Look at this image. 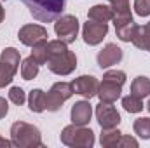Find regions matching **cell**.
<instances>
[{
	"label": "cell",
	"mask_w": 150,
	"mask_h": 148,
	"mask_svg": "<svg viewBox=\"0 0 150 148\" xmlns=\"http://www.w3.org/2000/svg\"><path fill=\"white\" fill-rule=\"evenodd\" d=\"M21 2L26 5L30 14L40 23L56 21L61 16L67 4V0H21Z\"/></svg>",
	"instance_id": "6da1fadb"
},
{
	"label": "cell",
	"mask_w": 150,
	"mask_h": 148,
	"mask_svg": "<svg viewBox=\"0 0 150 148\" xmlns=\"http://www.w3.org/2000/svg\"><path fill=\"white\" fill-rule=\"evenodd\" d=\"M11 141H12V147L18 148L44 147L40 131L35 125L23 122V120H18L11 125Z\"/></svg>",
	"instance_id": "7a4b0ae2"
},
{
	"label": "cell",
	"mask_w": 150,
	"mask_h": 148,
	"mask_svg": "<svg viewBox=\"0 0 150 148\" xmlns=\"http://www.w3.org/2000/svg\"><path fill=\"white\" fill-rule=\"evenodd\" d=\"M59 140L63 145L72 148H91L94 145V132L91 129H87L86 125H67L61 134Z\"/></svg>",
	"instance_id": "3957f363"
},
{
	"label": "cell",
	"mask_w": 150,
	"mask_h": 148,
	"mask_svg": "<svg viewBox=\"0 0 150 148\" xmlns=\"http://www.w3.org/2000/svg\"><path fill=\"white\" fill-rule=\"evenodd\" d=\"M47 68L56 75H70L77 68V56H75L72 51H63V52H58V54H52L47 58Z\"/></svg>",
	"instance_id": "277c9868"
},
{
	"label": "cell",
	"mask_w": 150,
	"mask_h": 148,
	"mask_svg": "<svg viewBox=\"0 0 150 148\" xmlns=\"http://www.w3.org/2000/svg\"><path fill=\"white\" fill-rule=\"evenodd\" d=\"M74 94L72 84L68 82H56L49 92L45 94V110L47 111H58L67 99H70Z\"/></svg>",
	"instance_id": "5b68a950"
},
{
	"label": "cell",
	"mask_w": 150,
	"mask_h": 148,
	"mask_svg": "<svg viewBox=\"0 0 150 148\" xmlns=\"http://www.w3.org/2000/svg\"><path fill=\"white\" fill-rule=\"evenodd\" d=\"M54 32L65 44H74L79 35V19L72 14H63L54 23Z\"/></svg>",
	"instance_id": "8992f818"
},
{
	"label": "cell",
	"mask_w": 150,
	"mask_h": 148,
	"mask_svg": "<svg viewBox=\"0 0 150 148\" xmlns=\"http://www.w3.org/2000/svg\"><path fill=\"white\" fill-rule=\"evenodd\" d=\"M96 118L101 125V129H110V127H117L120 124V113L113 106V103H105L100 101L96 105Z\"/></svg>",
	"instance_id": "52a82bcc"
},
{
	"label": "cell",
	"mask_w": 150,
	"mask_h": 148,
	"mask_svg": "<svg viewBox=\"0 0 150 148\" xmlns=\"http://www.w3.org/2000/svg\"><path fill=\"white\" fill-rule=\"evenodd\" d=\"M108 33V25L107 23H98V21H91L87 19V23H84L82 28V38L87 45H98L103 42V38Z\"/></svg>",
	"instance_id": "ba28073f"
},
{
	"label": "cell",
	"mask_w": 150,
	"mask_h": 148,
	"mask_svg": "<svg viewBox=\"0 0 150 148\" xmlns=\"http://www.w3.org/2000/svg\"><path fill=\"white\" fill-rule=\"evenodd\" d=\"M70 84H72V89H74L75 94H80L86 99H91L93 96H96L98 87H100L98 78L93 75H80V77L74 78Z\"/></svg>",
	"instance_id": "9c48e42d"
},
{
	"label": "cell",
	"mask_w": 150,
	"mask_h": 148,
	"mask_svg": "<svg viewBox=\"0 0 150 148\" xmlns=\"http://www.w3.org/2000/svg\"><path fill=\"white\" fill-rule=\"evenodd\" d=\"M47 30L42 26V25H25L19 28L18 32V38L23 45H28V47H33L38 42H44L47 40Z\"/></svg>",
	"instance_id": "30bf717a"
},
{
	"label": "cell",
	"mask_w": 150,
	"mask_h": 148,
	"mask_svg": "<svg viewBox=\"0 0 150 148\" xmlns=\"http://www.w3.org/2000/svg\"><path fill=\"white\" fill-rule=\"evenodd\" d=\"M124 58V52L122 49L117 45V44H107L96 56V61H98V66L103 70V68H110L113 65L120 63Z\"/></svg>",
	"instance_id": "8fae6325"
},
{
	"label": "cell",
	"mask_w": 150,
	"mask_h": 148,
	"mask_svg": "<svg viewBox=\"0 0 150 148\" xmlns=\"http://www.w3.org/2000/svg\"><path fill=\"white\" fill-rule=\"evenodd\" d=\"M113 25H115V35L119 40L122 42H131L134 33H136V28L138 25L134 23L133 16H127V18H117V19H112Z\"/></svg>",
	"instance_id": "7c38bea8"
},
{
	"label": "cell",
	"mask_w": 150,
	"mask_h": 148,
	"mask_svg": "<svg viewBox=\"0 0 150 148\" xmlns=\"http://www.w3.org/2000/svg\"><path fill=\"white\" fill-rule=\"evenodd\" d=\"M91 115H93V108L89 105V101H77L72 111H70V118H72V124L75 125H87L89 120H91Z\"/></svg>",
	"instance_id": "4fadbf2b"
},
{
	"label": "cell",
	"mask_w": 150,
	"mask_h": 148,
	"mask_svg": "<svg viewBox=\"0 0 150 148\" xmlns=\"http://www.w3.org/2000/svg\"><path fill=\"white\" fill-rule=\"evenodd\" d=\"M120 92H122V85L110 82V80H103L98 87V98L100 101H105V103H115L119 98H120Z\"/></svg>",
	"instance_id": "5bb4252c"
},
{
	"label": "cell",
	"mask_w": 150,
	"mask_h": 148,
	"mask_svg": "<svg viewBox=\"0 0 150 148\" xmlns=\"http://www.w3.org/2000/svg\"><path fill=\"white\" fill-rule=\"evenodd\" d=\"M112 18H113L112 7L110 5H105V4H96L87 12V19L98 21V23H108V21H112Z\"/></svg>",
	"instance_id": "9a60e30c"
},
{
	"label": "cell",
	"mask_w": 150,
	"mask_h": 148,
	"mask_svg": "<svg viewBox=\"0 0 150 148\" xmlns=\"http://www.w3.org/2000/svg\"><path fill=\"white\" fill-rule=\"evenodd\" d=\"M131 42H133L134 47L150 52V23H147L145 26H138L136 33H134V37H133Z\"/></svg>",
	"instance_id": "2e32d148"
},
{
	"label": "cell",
	"mask_w": 150,
	"mask_h": 148,
	"mask_svg": "<svg viewBox=\"0 0 150 148\" xmlns=\"http://www.w3.org/2000/svg\"><path fill=\"white\" fill-rule=\"evenodd\" d=\"M18 70H19V66H16V65L9 63L7 59L0 58V89L12 82V78H14V75H16Z\"/></svg>",
	"instance_id": "e0dca14e"
},
{
	"label": "cell",
	"mask_w": 150,
	"mask_h": 148,
	"mask_svg": "<svg viewBox=\"0 0 150 148\" xmlns=\"http://www.w3.org/2000/svg\"><path fill=\"white\" fill-rule=\"evenodd\" d=\"M131 94L133 96H138V98H147L150 96V78L149 77H136L133 82H131Z\"/></svg>",
	"instance_id": "ac0fdd59"
},
{
	"label": "cell",
	"mask_w": 150,
	"mask_h": 148,
	"mask_svg": "<svg viewBox=\"0 0 150 148\" xmlns=\"http://www.w3.org/2000/svg\"><path fill=\"white\" fill-rule=\"evenodd\" d=\"M28 108L35 113H42L45 110V92L42 89H33L30 91L28 96Z\"/></svg>",
	"instance_id": "d6986e66"
},
{
	"label": "cell",
	"mask_w": 150,
	"mask_h": 148,
	"mask_svg": "<svg viewBox=\"0 0 150 148\" xmlns=\"http://www.w3.org/2000/svg\"><path fill=\"white\" fill-rule=\"evenodd\" d=\"M122 132L117 129V127H110V129H101V136H100V143L101 147L105 148H112L117 147L119 140H120Z\"/></svg>",
	"instance_id": "ffe728a7"
},
{
	"label": "cell",
	"mask_w": 150,
	"mask_h": 148,
	"mask_svg": "<svg viewBox=\"0 0 150 148\" xmlns=\"http://www.w3.org/2000/svg\"><path fill=\"white\" fill-rule=\"evenodd\" d=\"M38 68H40V65L33 59V56H28L21 63V77L25 80H33L38 75Z\"/></svg>",
	"instance_id": "44dd1931"
},
{
	"label": "cell",
	"mask_w": 150,
	"mask_h": 148,
	"mask_svg": "<svg viewBox=\"0 0 150 148\" xmlns=\"http://www.w3.org/2000/svg\"><path fill=\"white\" fill-rule=\"evenodd\" d=\"M110 7L113 11V18H126V16H133L131 14V5H129V0H108Z\"/></svg>",
	"instance_id": "7402d4cb"
},
{
	"label": "cell",
	"mask_w": 150,
	"mask_h": 148,
	"mask_svg": "<svg viewBox=\"0 0 150 148\" xmlns=\"http://www.w3.org/2000/svg\"><path fill=\"white\" fill-rule=\"evenodd\" d=\"M122 106H124V110L127 113H140L143 110V99L138 98V96L129 94V96L122 98Z\"/></svg>",
	"instance_id": "603a6c76"
},
{
	"label": "cell",
	"mask_w": 150,
	"mask_h": 148,
	"mask_svg": "<svg viewBox=\"0 0 150 148\" xmlns=\"http://www.w3.org/2000/svg\"><path fill=\"white\" fill-rule=\"evenodd\" d=\"M133 129H134V134H138L140 138L150 140V117L136 118L134 124H133Z\"/></svg>",
	"instance_id": "cb8c5ba5"
},
{
	"label": "cell",
	"mask_w": 150,
	"mask_h": 148,
	"mask_svg": "<svg viewBox=\"0 0 150 148\" xmlns=\"http://www.w3.org/2000/svg\"><path fill=\"white\" fill-rule=\"evenodd\" d=\"M32 56L38 65H45L47 63V40L38 42L32 47Z\"/></svg>",
	"instance_id": "d4e9b609"
},
{
	"label": "cell",
	"mask_w": 150,
	"mask_h": 148,
	"mask_svg": "<svg viewBox=\"0 0 150 148\" xmlns=\"http://www.w3.org/2000/svg\"><path fill=\"white\" fill-rule=\"evenodd\" d=\"M103 80H110V82H115L119 85H124L126 82V73L122 70H108L103 73Z\"/></svg>",
	"instance_id": "484cf974"
},
{
	"label": "cell",
	"mask_w": 150,
	"mask_h": 148,
	"mask_svg": "<svg viewBox=\"0 0 150 148\" xmlns=\"http://www.w3.org/2000/svg\"><path fill=\"white\" fill-rule=\"evenodd\" d=\"M9 99L14 103V105H23L25 101H26V94H25V91L21 89V87H11L9 89Z\"/></svg>",
	"instance_id": "4316f807"
},
{
	"label": "cell",
	"mask_w": 150,
	"mask_h": 148,
	"mask_svg": "<svg viewBox=\"0 0 150 148\" xmlns=\"http://www.w3.org/2000/svg\"><path fill=\"white\" fill-rule=\"evenodd\" d=\"M134 12L142 18L150 16V0H134Z\"/></svg>",
	"instance_id": "83f0119b"
},
{
	"label": "cell",
	"mask_w": 150,
	"mask_h": 148,
	"mask_svg": "<svg viewBox=\"0 0 150 148\" xmlns=\"http://www.w3.org/2000/svg\"><path fill=\"white\" fill-rule=\"evenodd\" d=\"M117 147H122V148H138V141H136L133 136H129V134H122V136H120V140H119V143H117Z\"/></svg>",
	"instance_id": "f1b7e54d"
},
{
	"label": "cell",
	"mask_w": 150,
	"mask_h": 148,
	"mask_svg": "<svg viewBox=\"0 0 150 148\" xmlns=\"http://www.w3.org/2000/svg\"><path fill=\"white\" fill-rule=\"evenodd\" d=\"M7 113H9V105L4 98H0V118H4Z\"/></svg>",
	"instance_id": "f546056e"
},
{
	"label": "cell",
	"mask_w": 150,
	"mask_h": 148,
	"mask_svg": "<svg viewBox=\"0 0 150 148\" xmlns=\"http://www.w3.org/2000/svg\"><path fill=\"white\" fill-rule=\"evenodd\" d=\"M4 147H12V141H9V140H4L2 136H0V148Z\"/></svg>",
	"instance_id": "4dcf8cb0"
},
{
	"label": "cell",
	"mask_w": 150,
	"mask_h": 148,
	"mask_svg": "<svg viewBox=\"0 0 150 148\" xmlns=\"http://www.w3.org/2000/svg\"><path fill=\"white\" fill-rule=\"evenodd\" d=\"M4 18H5V12H4V7H2V4H0V23L4 21Z\"/></svg>",
	"instance_id": "1f68e13d"
},
{
	"label": "cell",
	"mask_w": 150,
	"mask_h": 148,
	"mask_svg": "<svg viewBox=\"0 0 150 148\" xmlns=\"http://www.w3.org/2000/svg\"><path fill=\"white\" fill-rule=\"evenodd\" d=\"M147 110L150 111V99H149V105H147Z\"/></svg>",
	"instance_id": "d6a6232c"
}]
</instances>
